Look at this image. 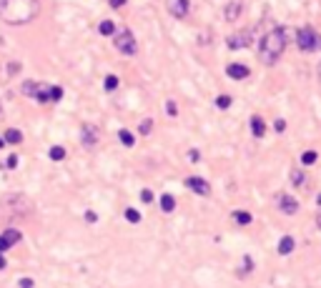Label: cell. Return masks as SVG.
<instances>
[{"label": "cell", "mask_w": 321, "mask_h": 288, "mask_svg": "<svg viewBox=\"0 0 321 288\" xmlns=\"http://www.w3.org/2000/svg\"><path fill=\"white\" fill-rule=\"evenodd\" d=\"M118 138H120V143H123L126 148H133V145H136V136H133L128 128H120V131H118Z\"/></svg>", "instance_id": "17"}, {"label": "cell", "mask_w": 321, "mask_h": 288, "mask_svg": "<svg viewBox=\"0 0 321 288\" xmlns=\"http://www.w3.org/2000/svg\"><path fill=\"white\" fill-rule=\"evenodd\" d=\"M110 5H113V8H120V5H126V0H110Z\"/></svg>", "instance_id": "40"}, {"label": "cell", "mask_w": 321, "mask_h": 288, "mask_svg": "<svg viewBox=\"0 0 321 288\" xmlns=\"http://www.w3.org/2000/svg\"><path fill=\"white\" fill-rule=\"evenodd\" d=\"M151 128H153V120H143V123H141V128H138V131H141V133H143V136H148V133H151Z\"/></svg>", "instance_id": "31"}, {"label": "cell", "mask_w": 321, "mask_h": 288, "mask_svg": "<svg viewBox=\"0 0 321 288\" xmlns=\"http://www.w3.org/2000/svg\"><path fill=\"white\" fill-rule=\"evenodd\" d=\"M33 286H35L33 278H20V281H18V288H33Z\"/></svg>", "instance_id": "33"}, {"label": "cell", "mask_w": 321, "mask_h": 288, "mask_svg": "<svg viewBox=\"0 0 321 288\" xmlns=\"http://www.w3.org/2000/svg\"><path fill=\"white\" fill-rule=\"evenodd\" d=\"M5 251H10V243H8L3 236H0V253H5Z\"/></svg>", "instance_id": "34"}, {"label": "cell", "mask_w": 321, "mask_h": 288, "mask_svg": "<svg viewBox=\"0 0 321 288\" xmlns=\"http://www.w3.org/2000/svg\"><path fill=\"white\" fill-rule=\"evenodd\" d=\"M141 200H143V203H153V191H151V188H143V191H141Z\"/></svg>", "instance_id": "30"}, {"label": "cell", "mask_w": 321, "mask_h": 288, "mask_svg": "<svg viewBox=\"0 0 321 288\" xmlns=\"http://www.w3.org/2000/svg\"><path fill=\"white\" fill-rule=\"evenodd\" d=\"M40 13V0H0V20L8 25H28Z\"/></svg>", "instance_id": "1"}, {"label": "cell", "mask_w": 321, "mask_h": 288, "mask_svg": "<svg viewBox=\"0 0 321 288\" xmlns=\"http://www.w3.org/2000/svg\"><path fill=\"white\" fill-rule=\"evenodd\" d=\"M103 88H106L108 93H110V91H115V88H118V78H115V75H108V78L103 80Z\"/></svg>", "instance_id": "27"}, {"label": "cell", "mask_w": 321, "mask_h": 288, "mask_svg": "<svg viewBox=\"0 0 321 288\" xmlns=\"http://www.w3.org/2000/svg\"><path fill=\"white\" fill-rule=\"evenodd\" d=\"M51 93H53V88H51V86H46V83H38V93H35V100L46 103V100H51Z\"/></svg>", "instance_id": "18"}, {"label": "cell", "mask_w": 321, "mask_h": 288, "mask_svg": "<svg viewBox=\"0 0 321 288\" xmlns=\"http://www.w3.org/2000/svg\"><path fill=\"white\" fill-rule=\"evenodd\" d=\"M188 158H191V160H193V163H196V160H198V158H201V155H198V150H188Z\"/></svg>", "instance_id": "39"}, {"label": "cell", "mask_w": 321, "mask_h": 288, "mask_svg": "<svg viewBox=\"0 0 321 288\" xmlns=\"http://www.w3.org/2000/svg\"><path fill=\"white\" fill-rule=\"evenodd\" d=\"M98 143V131L93 126H83V145H96Z\"/></svg>", "instance_id": "14"}, {"label": "cell", "mask_w": 321, "mask_h": 288, "mask_svg": "<svg viewBox=\"0 0 321 288\" xmlns=\"http://www.w3.org/2000/svg\"><path fill=\"white\" fill-rule=\"evenodd\" d=\"M3 143H5V138H0V148H3Z\"/></svg>", "instance_id": "45"}, {"label": "cell", "mask_w": 321, "mask_h": 288, "mask_svg": "<svg viewBox=\"0 0 321 288\" xmlns=\"http://www.w3.org/2000/svg\"><path fill=\"white\" fill-rule=\"evenodd\" d=\"M228 48L231 50H241V48H251L254 46V33L251 30H236V33H231L228 35Z\"/></svg>", "instance_id": "5"}, {"label": "cell", "mask_w": 321, "mask_h": 288, "mask_svg": "<svg viewBox=\"0 0 321 288\" xmlns=\"http://www.w3.org/2000/svg\"><path fill=\"white\" fill-rule=\"evenodd\" d=\"M316 160H319V153H316V150H304V155H301L304 166H314Z\"/></svg>", "instance_id": "24"}, {"label": "cell", "mask_w": 321, "mask_h": 288, "mask_svg": "<svg viewBox=\"0 0 321 288\" xmlns=\"http://www.w3.org/2000/svg\"><path fill=\"white\" fill-rule=\"evenodd\" d=\"M123 216H126V221H128V223H141V218H143L138 208H126V211H123Z\"/></svg>", "instance_id": "22"}, {"label": "cell", "mask_w": 321, "mask_h": 288, "mask_svg": "<svg viewBox=\"0 0 321 288\" xmlns=\"http://www.w3.org/2000/svg\"><path fill=\"white\" fill-rule=\"evenodd\" d=\"M251 131H254V136H256V138H264V133H266V123H264L259 115H254V118H251Z\"/></svg>", "instance_id": "16"}, {"label": "cell", "mask_w": 321, "mask_h": 288, "mask_svg": "<svg viewBox=\"0 0 321 288\" xmlns=\"http://www.w3.org/2000/svg\"><path fill=\"white\" fill-rule=\"evenodd\" d=\"M23 93H25L28 98H35V93H38V83H33V80L23 83Z\"/></svg>", "instance_id": "26"}, {"label": "cell", "mask_w": 321, "mask_h": 288, "mask_svg": "<svg viewBox=\"0 0 321 288\" xmlns=\"http://www.w3.org/2000/svg\"><path fill=\"white\" fill-rule=\"evenodd\" d=\"M254 271V261H251V256H244L241 258V268H238V276L244 278V276H249Z\"/></svg>", "instance_id": "21"}, {"label": "cell", "mask_w": 321, "mask_h": 288, "mask_svg": "<svg viewBox=\"0 0 321 288\" xmlns=\"http://www.w3.org/2000/svg\"><path fill=\"white\" fill-rule=\"evenodd\" d=\"M186 186L196 193V195H211V183L209 181H204V178H198V176H191V178H186Z\"/></svg>", "instance_id": "8"}, {"label": "cell", "mask_w": 321, "mask_h": 288, "mask_svg": "<svg viewBox=\"0 0 321 288\" xmlns=\"http://www.w3.org/2000/svg\"><path fill=\"white\" fill-rule=\"evenodd\" d=\"M160 211H163V213H173V211H176V198H173L171 193L160 195Z\"/></svg>", "instance_id": "12"}, {"label": "cell", "mask_w": 321, "mask_h": 288, "mask_svg": "<svg viewBox=\"0 0 321 288\" xmlns=\"http://www.w3.org/2000/svg\"><path fill=\"white\" fill-rule=\"evenodd\" d=\"M98 33H101V35H115V25H113V20H103V23L98 25Z\"/></svg>", "instance_id": "23"}, {"label": "cell", "mask_w": 321, "mask_h": 288, "mask_svg": "<svg viewBox=\"0 0 321 288\" xmlns=\"http://www.w3.org/2000/svg\"><path fill=\"white\" fill-rule=\"evenodd\" d=\"M63 98V88L60 86H53V93H51V100H60Z\"/></svg>", "instance_id": "32"}, {"label": "cell", "mask_w": 321, "mask_h": 288, "mask_svg": "<svg viewBox=\"0 0 321 288\" xmlns=\"http://www.w3.org/2000/svg\"><path fill=\"white\" fill-rule=\"evenodd\" d=\"M0 113H3V108H0Z\"/></svg>", "instance_id": "46"}, {"label": "cell", "mask_w": 321, "mask_h": 288, "mask_svg": "<svg viewBox=\"0 0 321 288\" xmlns=\"http://www.w3.org/2000/svg\"><path fill=\"white\" fill-rule=\"evenodd\" d=\"M216 105L223 110V108H228V105H231V98H228V96H218V98H216Z\"/></svg>", "instance_id": "29"}, {"label": "cell", "mask_w": 321, "mask_h": 288, "mask_svg": "<svg viewBox=\"0 0 321 288\" xmlns=\"http://www.w3.org/2000/svg\"><path fill=\"white\" fill-rule=\"evenodd\" d=\"M316 203H319V205H321V193H319V195H316Z\"/></svg>", "instance_id": "43"}, {"label": "cell", "mask_w": 321, "mask_h": 288, "mask_svg": "<svg viewBox=\"0 0 321 288\" xmlns=\"http://www.w3.org/2000/svg\"><path fill=\"white\" fill-rule=\"evenodd\" d=\"M0 236H3V238H5L8 243H10V248H13L15 243H20V238H23V233H20L18 228H5V231L0 233Z\"/></svg>", "instance_id": "15"}, {"label": "cell", "mask_w": 321, "mask_h": 288, "mask_svg": "<svg viewBox=\"0 0 321 288\" xmlns=\"http://www.w3.org/2000/svg\"><path fill=\"white\" fill-rule=\"evenodd\" d=\"M3 138H5V143H13V145H18V143H23V133H20L18 128H8Z\"/></svg>", "instance_id": "19"}, {"label": "cell", "mask_w": 321, "mask_h": 288, "mask_svg": "<svg viewBox=\"0 0 321 288\" xmlns=\"http://www.w3.org/2000/svg\"><path fill=\"white\" fill-rule=\"evenodd\" d=\"M319 80H321V63H319Z\"/></svg>", "instance_id": "44"}, {"label": "cell", "mask_w": 321, "mask_h": 288, "mask_svg": "<svg viewBox=\"0 0 321 288\" xmlns=\"http://www.w3.org/2000/svg\"><path fill=\"white\" fill-rule=\"evenodd\" d=\"M113 43H115V48L123 53V55H136V50H138L136 38H133L131 30H120V33H115V35H113Z\"/></svg>", "instance_id": "4"}, {"label": "cell", "mask_w": 321, "mask_h": 288, "mask_svg": "<svg viewBox=\"0 0 321 288\" xmlns=\"http://www.w3.org/2000/svg\"><path fill=\"white\" fill-rule=\"evenodd\" d=\"M233 221H236L238 226H249V223L254 221V216H251L249 211H233Z\"/></svg>", "instance_id": "20"}, {"label": "cell", "mask_w": 321, "mask_h": 288, "mask_svg": "<svg viewBox=\"0 0 321 288\" xmlns=\"http://www.w3.org/2000/svg\"><path fill=\"white\" fill-rule=\"evenodd\" d=\"M273 128H276V131L281 133V131H284V128H286V123H284V120H276V123H273Z\"/></svg>", "instance_id": "38"}, {"label": "cell", "mask_w": 321, "mask_h": 288, "mask_svg": "<svg viewBox=\"0 0 321 288\" xmlns=\"http://www.w3.org/2000/svg\"><path fill=\"white\" fill-rule=\"evenodd\" d=\"M278 208H281L284 216H296L299 213V200L294 195H289V193H281L278 195Z\"/></svg>", "instance_id": "7"}, {"label": "cell", "mask_w": 321, "mask_h": 288, "mask_svg": "<svg viewBox=\"0 0 321 288\" xmlns=\"http://www.w3.org/2000/svg\"><path fill=\"white\" fill-rule=\"evenodd\" d=\"M30 211V203L20 193H10L8 198L0 200V218H20Z\"/></svg>", "instance_id": "3"}, {"label": "cell", "mask_w": 321, "mask_h": 288, "mask_svg": "<svg viewBox=\"0 0 321 288\" xmlns=\"http://www.w3.org/2000/svg\"><path fill=\"white\" fill-rule=\"evenodd\" d=\"M48 155H51V160H63V158H65V148H63V145H53V148L48 150Z\"/></svg>", "instance_id": "25"}, {"label": "cell", "mask_w": 321, "mask_h": 288, "mask_svg": "<svg viewBox=\"0 0 321 288\" xmlns=\"http://www.w3.org/2000/svg\"><path fill=\"white\" fill-rule=\"evenodd\" d=\"M286 50V30L284 28H271L264 40H261V48H259V60L264 65H273Z\"/></svg>", "instance_id": "2"}, {"label": "cell", "mask_w": 321, "mask_h": 288, "mask_svg": "<svg viewBox=\"0 0 321 288\" xmlns=\"http://www.w3.org/2000/svg\"><path fill=\"white\" fill-rule=\"evenodd\" d=\"M316 226H319V228H321V211H319V213H316Z\"/></svg>", "instance_id": "42"}, {"label": "cell", "mask_w": 321, "mask_h": 288, "mask_svg": "<svg viewBox=\"0 0 321 288\" xmlns=\"http://www.w3.org/2000/svg\"><path fill=\"white\" fill-rule=\"evenodd\" d=\"M166 110H168V115H178V108H176V103H166Z\"/></svg>", "instance_id": "36"}, {"label": "cell", "mask_w": 321, "mask_h": 288, "mask_svg": "<svg viewBox=\"0 0 321 288\" xmlns=\"http://www.w3.org/2000/svg\"><path fill=\"white\" fill-rule=\"evenodd\" d=\"M5 166H8V168H15V166H18V155H8Z\"/></svg>", "instance_id": "35"}, {"label": "cell", "mask_w": 321, "mask_h": 288, "mask_svg": "<svg viewBox=\"0 0 321 288\" xmlns=\"http://www.w3.org/2000/svg\"><path fill=\"white\" fill-rule=\"evenodd\" d=\"M238 15H241V3H238V0H233V3H228L223 8V18L226 20H236Z\"/></svg>", "instance_id": "13"}, {"label": "cell", "mask_w": 321, "mask_h": 288, "mask_svg": "<svg viewBox=\"0 0 321 288\" xmlns=\"http://www.w3.org/2000/svg\"><path fill=\"white\" fill-rule=\"evenodd\" d=\"M96 221H98L96 211H86V223H96Z\"/></svg>", "instance_id": "37"}, {"label": "cell", "mask_w": 321, "mask_h": 288, "mask_svg": "<svg viewBox=\"0 0 321 288\" xmlns=\"http://www.w3.org/2000/svg\"><path fill=\"white\" fill-rule=\"evenodd\" d=\"M294 248H296V240L291 236H284V238L278 240V256H291Z\"/></svg>", "instance_id": "11"}, {"label": "cell", "mask_w": 321, "mask_h": 288, "mask_svg": "<svg viewBox=\"0 0 321 288\" xmlns=\"http://www.w3.org/2000/svg\"><path fill=\"white\" fill-rule=\"evenodd\" d=\"M168 13L173 18H186L188 13V0H168Z\"/></svg>", "instance_id": "9"}, {"label": "cell", "mask_w": 321, "mask_h": 288, "mask_svg": "<svg viewBox=\"0 0 321 288\" xmlns=\"http://www.w3.org/2000/svg\"><path fill=\"white\" fill-rule=\"evenodd\" d=\"M291 183H294V186H301V183H304V171H291Z\"/></svg>", "instance_id": "28"}, {"label": "cell", "mask_w": 321, "mask_h": 288, "mask_svg": "<svg viewBox=\"0 0 321 288\" xmlns=\"http://www.w3.org/2000/svg\"><path fill=\"white\" fill-rule=\"evenodd\" d=\"M3 268H5V256L0 253V271H3Z\"/></svg>", "instance_id": "41"}, {"label": "cell", "mask_w": 321, "mask_h": 288, "mask_svg": "<svg viewBox=\"0 0 321 288\" xmlns=\"http://www.w3.org/2000/svg\"><path fill=\"white\" fill-rule=\"evenodd\" d=\"M226 75L233 78V80H244V78H249V68L241 65V63H231V65L226 68Z\"/></svg>", "instance_id": "10"}, {"label": "cell", "mask_w": 321, "mask_h": 288, "mask_svg": "<svg viewBox=\"0 0 321 288\" xmlns=\"http://www.w3.org/2000/svg\"><path fill=\"white\" fill-rule=\"evenodd\" d=\"M296 43H299V48H301L304 53H311V50L316 48V30H314V28H301V30L296 33Z\"/></svg>", "instance_id": "6"}]
</instances>
